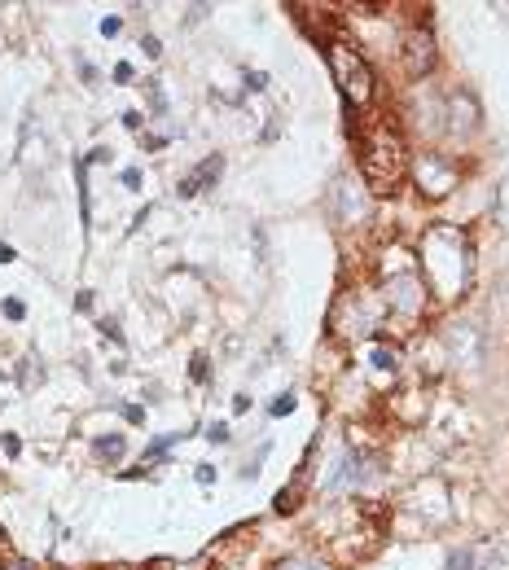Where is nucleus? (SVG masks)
<instances>
[{"label":"nucleus","instance_id":"18","mask_svg":"<svg viewBox=\"0 0 509 570\" xmlns=\"http://www.w3.org/2000/svg\"><path fill=\"white\" fill-rule=\"evenodd\" d=\"M141 49H145L149 57H158V40H154V35H145V40H141Z\"/></svg>","mask_w":509,"mask_h":570},{"label":"nucleus","instance_id":"17","mask_svg":"<svg viewBox=\"0 0 509 570\" xmlns=\"http://www.w3.org/2000/svg\"><path fill=\"white\" fill-rule=\"evenodd\" d=\"M0 443H5V452H9V456H14L18 447H22V443H18V434H5V439H0Z\"/></svg>","mask_w":509,"mask_h":570},{"label":"nucleus","instance_id":"3","mask_svg":"<svg viewBox=\"0 0 509 570\" xmlns=\"http://www.w3.org/2000/svg\"><path fill=\"white\" fill-rule=\"evenodd\" d=\"M325 57H329V66H334V79H338L347 105H369L373 101V75H369V66L360 62V53H351V44H342V40H329Z\"/></svg>","mask_w":509,"mask_h":570},{"label":"nucleus","instance_id":"1","mask_svg":"<svg viewBox=\"0 0 509 570\" xmlns=\"http://www.w3.org/2000/svg\"><path fill=\"white\" fill-rule=\"evenodd\" d=\"M422 277L439 303H453L470 285V242L453 224H430L422 237Z\"/></svg>","mask_w":509,"mask_h":570},{"label":"nucleus","instance_id":"14","mask_svg":"<svg viewBox=\"0 0 509 570\" xmlns=\"http://www.w3.org/2000/svg\"><path fill=\"white\" fill-rule=\"evenodd\" d=\"M5 570H35V566L27 562V557H9V562H5Z\"/></svg>","mask_w":509,"mask_h":570},{"label":"nucleus","instance_id":"15","mask_svg":"<svg viewBox=\"0 0 509 570\" xmlns=\"http://www.w3.org/2000/svg\"><path fill=\"white\" fill-rule=\"evenodd\" d=\"M119 27H123L119 18H105V22H101V35H119Z\"/></svg>","mask_w":509,"mask_h":570},{"label":"nucleus","instance_id":"5","mask_svg":"<svg viewBox=\"0 0 509 570\" xmlns=\"http://www.w3.org/2000/svg\"><path fill=\"white\" fill-rule=\"evenodd\" d=\"M430 62H435L430 35H426V31H408L404 35V70H408V75H426Z\"/></svg>","mask_w":509,"mask_h":570},{"label":"nucleus","instance_id":"11","mask_svg":"<svg viewBox=\"0 0 509 570\" xmlns=\"http://www.w3.org/2000/svg\"><path fill=\"white\" fill-rule=\"evenodd\" d=\"M448 570H475V557H470V553H453V562H448Z\"/></svg>","mask_w":509,"mask_h":570},{"label":"nucleus","instance_id":"19","mask_svg":"<svg viewBox=\"0 0 509 570\" xmlns=\"http://www.w3.org/2000/svg\"><path fill=\"white\" fill-rule=\"evenodd\" d=\"M9 259H14V246H5V242H0V264H9Z\"/></svg>","mask_w":509,"mask_h":570},{"label":"nucleus","instance_id":"6","mask_svg":"<svg viewBox=\"0 0 509 570\" xmlns=\"http://www.w3.org/2000/svg\"><path fill=\"white\" fill-rule=\"evenodd\" d=\"M220 171H224V158H220V154H211V158L202 162V167H198V171H189L185 180H180V198H194V193H202L207 184H216V180H220Z\"/></svg>","mask_w":509,"mask_h":570},{"label":"nucleus","instance_id":"16","mask_svg":"<svg viewBox=\"0 0 509 570\" xmlns=\"http://www.w3.org/2000/svg\"><path fill=\"white\" fill-rule=\"evenodd\" d=\"M123 184H127V189H136V184H141V171H136V167H127V171H123Z\"/></svg>","mask_w":509,"mask_h":570},{"label":"nucleus","instance_id":"9","mask_svg":"<svg viewBox=\"0 0 509 570\" xmlns=\"http://www.w3.org/2000/svg\"><path fill=\"white\" fill-rule=\"evenodd\" d=\"M286 412H294V395H277V403H272V417H286Z\"/></svg>","mask_w":509,"mask_h":570},{"label":"nucleus","instance_id":"13","mask_svg":"<svg viewBox=\"0 0 509 570\" xmlns=\"http://www.w3.org/2000/svg\"><path fill=\"white\" fill-rule=\"evenodd\" d=\"M194 382H207V355H198V360H194Z\"/></svg>","mask_w":509,"mask_h":570},{"label":"nucleus","instance_id":"12","mask_svg":"<svg viewBox=\"0 0 509 570\" xmlns=\"http://www.w3.org/2000/svg\"><path fill=\"white\" fill-rule=\"evenodd\" d=\"M5 316L9 320H22V316H27V307H22L18 299H5Z\"/></svg>","mask_w":509,"mask_h":570},{"label":"nucleus","instance_id":"8","mask_svg":"<svg viewBox=\"0 0 509 570\" xmlns=\"http://www.w3.org/2000/svg\"><path fill=\"white\" fill-rule=\"evenodd\" d=\"M18 382H22V386H35V355H27V360H22V369H18Z\"/></svg>","mask_w":509,"mask_h":570},{"label":"nucleus","instance_id":"2","mask_svg":"<svg viewBox=\"0 0 509 570\" xmlns=\"http://www.w3.org/2000/svg\"><path fill=\"white\" fill-rule=\"evenodd\" d=\"M364 158H360V171H364V184L373 193H395L399 176H404V140L391 123H369L364 132Z\"/></svg>","mask_w":509,"mask_h":570},{"label":"nucleus","instance_id":"7","mask_svg":"<svg viewBox=\"0 0 509 570\" xmlns=\"http://www.w3.org/2000/svg\"><path fill=\"white\" fill-rule=\"evenodd\" d=\"M123 434H105V439H97V443H92V452H97L101 461H119L123 456Z\"/></svg>","mask_w":509,"mask_h":570},{"label":"nucleus","instance_id":"4","mask_svg":"<svg viewBox=\"0 0 509 570\" xmlns=\"http://www.w3.org/2000/svg\"><path fill=\"white\" fill-rule=\"evenodd\" d=\"M413 176H417V184H422L426 198H444V193H453V189H457V167L444 158V154H422L417 167H413Z\"/></svg>","mask_w":509,"mask_h":570},{"label":"nucleus","instance_id":"10","mask_svg":"<svg viewBox=\"0 0 509 570\" xmlns=\"http://www.w3.org/2000/svg\"><path fill=\"white\" fill-rule=\"evenodd\" d=\"M207 439H211V443H224V439H229V425H224V421H211L207 425Z\"/></svg>","mask_w":509,"mask_h":570}]
</instances>
